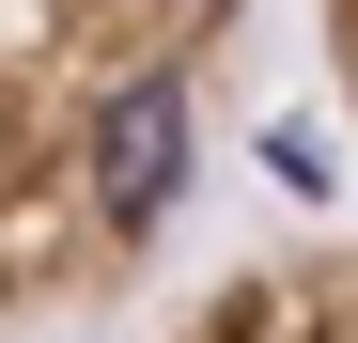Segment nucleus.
<instances>
[{"mask_svg":"<svg viewBox=\"0 0 358 343\" xmlns=\"http://www.w3.org/2000/svg\"><path fill=\"white\" fill-rule=\"evenodd\" d=\"M250 0H0V328L125 297Z\"/></svg>","mask_w":358,"mask_h":343,"instance_id":"1","label":"nucleus"},{"mask_svg":"<svg viewBox=\"0 0 358 343\" xmlns=\"http://www.w3.org/2000/svg\"><path fill=\"white\" fill-rule=\"evenodd\" d=\"M156 343H358V234H296L265 265L203 281Z\"/></svg>","mask_w":358,"mask_h":343,"instance_id":"2","label":"nucleus"},{"mask_svg":"<svg viewBox=\"0 0 358 343\" xmlns=\"http://www.w3.org/2000/svg\"><path fill=\"white\" fill-rule=\"evenodd\" d=\"M327 16V78H343V109H358V0H312Z\"/></svg>","mask_w":358,"mask_h":343,"instance_id":"3","label":"nucleus"}]
</instances>
